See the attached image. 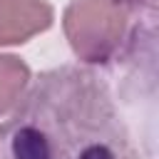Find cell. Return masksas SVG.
<instances>
[{
  "label": "cell",
  "mask_w": 159,
  "mask_h": 159,
  "mask_svg": "<svg viewBox=\"0 0 159 159\" xmlns=\"http://www.w3.org/2000/svg\"><path fill=\"white\" fill-rule=\"evenodd\" d=\"M0 159H139L107 84L84 67L40 72L0 124Z\"/></svg>",
  "instance_id": "1"
},
{
  "label": "cell",
  "mask_w": 159,
  "mask_h": 159,
  "mask_svg": "<svg viewBox=\"0 0 159 159\" xmlns=\"http://www.w3.org/2000/svg\"><path fill=\"white\" fill-rule=\"evenodd\" d=\"M137 12L132 0H72L62 15L65 37L82 62L109 65L132 45Z\"/></svg>",
  "instance_id": "2"
},
{
  "label": "cell",
  "mask_w": 159,
  "mask_h": 159,
  "mask_svg": "<svg viewBox=\"0 0 159 159\" xmlns=\"http://www.w3.org/2000/svg\"><path fill=\"white\" fill-rule=\"evenodd\" d=\"M55 20L47 0H0V47L22 45L45 32Z\"/></svg>",
  "instance_id": "3"
},
{
  "label": "cell",
  "mask_w": 159,
  "mask_h": 159,
  "mask_svg": "<svg viewBox=\"0 0 159 159\" xmlns=\"http://www.w3.org/2000/svg\"><path fill=\"white\" fill-rule=\"evenodd\" d=\"M30 84V67L15 55H0V117L7 114Z\"/></svg>",
  "instance_id": "4"
},
{
  "label": "cell",
  "mask_w": 159,
  "mask_h": 159,
  "mask_svg": "<svg viewBox=\"0 0 159 159\" xmlns=\"http://www.w3.org/2000/svg\"><path fill=\"white\" fill-rule=\"evenodd\" d=\"M144 2H147V5H154V0H144Z\"/></svg>",
  "instance_id": "5"
}]
</instances>
